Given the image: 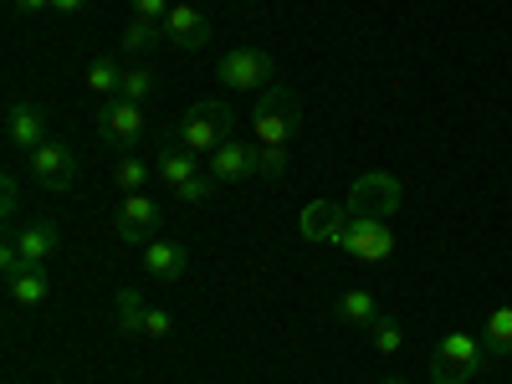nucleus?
Listing matches in <instances>:
<instances>
[{"label": "nucleus", "mask_w": 512, "mask_h": 384, "mask_svg": "<svg viewBox=\"0 0 512 384\" xmlns=\"http://www.w3.org/2000/svg\"><path fill=\"white\" fill-rule=\"evenodd\" d=\"M487 364L482 338H472L466 328L441 333V344L431 349V384H472V374Z\"/></svg>", "instance_id": "3"}, {"label": "nucleus", "mask_w": 512, "mask_h": 384, "mask_svg": "<svg viewBox=\"0 0 512 384\" xmlns=\"http://www.w3.org/2000/svg\"><path fill=\"white\" fill-rule=\"evenodd\" d=\"M216 77L226 82V88H236V93H267L277 82V57L267 47H236V52L221 57Z\"/></svg>", "instance_id": "4"}, {"label": "nucleus", "mask_w": 512, "mask_h": 384, "mask_svg": "<svg viewBox=\"0 0 512 384\" xmlns=\"http://www.w3.org/2000/svg\"><path fill=\"white\" fill-rule=\"evenodd\" d=\"M31 175H36V185H41V190L67 195V190L77 185V159H72V149H67V144L47 139V144H41V149L31 154Z\"/></svg>", "instance_id": "9"}, {"label": "nucleus", "mask_w": 512, "mask_h": 384, "mask_svg": "<svg viewBox=\"0 0 512 384\" xmlns=\"http://www.w3.org/2000/svg\"><path fill=\"white\" fill-rule=\"evenodd\" d=\"M144 323H149V303L139 287H118L113 292V328L123 338H144Z\"/></svg>", "instance_id": "17"}, {"label": "nucleus", "mask_w": 512, "mask_h": 384, "mask_svg": "<svg viewBox=\"0 0 512 384\" xmlns=\"http://www.w3.org/2000/svg\"><path fill=\"white\" fill-rule=\"evenodd\" d=\"M154 88H159V77H154L149 67H128L118 98H128V103H139V108H144V98H154Z\"/></svg>", "instance_id": "24"}, {"label": "nucleus", "mask_w": 512, "mask_h": 384, "mask_svg": "<svg viewBox=\"0 0 512 384\" xmlns=\"http://www.w3.org/2000/svg\"><path fill=\"white\" fill-rule=\"evenodd\" d=\"M210 159V175H216V185H236V180H251L256 175V144H241V139H226Z\"/></svg>", "instance_id": "12"}, {"label": "nucleus", "mask_w": 512, "mask_h": 384, "mask_svg": "<svg viewBox=\"0 0 512 384\" xmlns=\"http://www.w3.org/2000/svg\"><path fill=\"white\" fill-rule=\"evenodd\" d=\"M369 338H374V349H379L384 359H395V354L405 349V328H400L395 318H379V323L369 328Z\"/></svg>", "instance_id": "25"}, {"label": "nucleus", "mask_w": 512, "mask_h": 384, "mask_svg": "<svg viewBox=\"0 0 512 384\" xmlns=\"http://www.w3.org/2000/svg\"><path fill=\"white\" fill-rule=\"evenodd\" d=\"M98 139L108 149H118V154L139 149V139H144V108L128 103V98H108L98 108Z\"/></svg>", "instance_id": "6"}, {"label": "nucleus", "mask_w": 512, "mask_h": 384, "mask_svg": "<svg viewBox=\"0 0 512 384\" xmlns=\"http://www.w3.org/2000/svg\"><path fill=\"white\" fill-rule=\"evenodd\" d=\"M6 144L16 154H36L41 144H47V108L11 103V113H6Z\"/></svg>", "instance_id": "10"}, {"label": "nucleus", "mask_w": 512, "mask_h": 384, "mask_svg": "<svg viewBox=\"0 0 512 384\" xmlns=\"http://www.w3.org/2000/svg\"><path fill=\"white\" fill-rule=\"evenodd\" d=\"M164 41V26L159 21H144V16H134L123 26V52H149V47H159Z\"/></svg>", "instance_id": "23"}, {"label": "nucleus", "mask_w": 512, "mask_h": 384, "mask_svg": "<svg viewBox=\"0 0 512 384\" xmlns=\"http://www.w3.org/2000/svg\"><path fill=\"white\" fill-rule=\"evenodd\" d=\"M144 272L154 282H180L190 272V251L180 241H149L144 246Z\"/></svg>", "instance_id": "13"}, {"label": "nucleus", "mask_w": 512, "mask_h": 384, "mask_svg": "<svg viewBox=\"0 0 512 384\" xmlns=\"http://www.w3.org/2000/svg\"><path fill=\"white\" fill-rule=\"evenodd\" d=\"M88 88H93L98 98H118V88H123V67H118L113 57H93V67H88Z\"/></svg>", "instance_id": "22"}, {"label": "nucleus", "mask_w": 512, "mask_h": 384, "mask_svg": "<svg viewBox=\"0 0 512 384\" xmlns=\"http://www.w3.org/2000/svg\"><path fill=\"white\" fill-rule=\"evenodd\" d=\"M405 190L395 175H384V169H364V175L354 180L349 190V216H374V221H390L395 210H400Z\"/></svg>", "instance_id": "5"}, {"label": "nucleus", "mask_w": 512, "mask_h": 384, "mask_svg": "<svg viewBox=\"0 0 512 384\" xmlns=\"http://www.w3.org/2000/svg\"><path fill=\"white\" fill-rule=\"evenodd\" d=\"M482 349L487 359H512V308H497L482 328Z\"/></svg>", "instance_id": "21"}, {"label": "nucleus", "mask_w": 512, "mask_h": 384, "mask_svg": "<svg viewBox=\"0 0 512 384\" xmlns=\"http://www.w3.org/2000/svg\"><path fill=\"white\" fill-rule=\"evenodd\" d=\"M149 180H154V164L139 159V154H123V159L113 164V185H118L123 195H144Z\"/></svg>", "instance_id": "20"}, {"label": "nucleus", "mask_w": 512, "mask_h": 384, "mask_svg": "<svg viewBox=\"0 0 512 384\" xmlns=\"http://www.w3.org/2000/svg\"><path fill=\"white\" fill-rule=\"evenodd\" d=\"M11 241L21 246L26 267H41V262H47V256L57 251V241H62V236H57V226H52V221H31V226H26V231H16Z\"/></svg>", "instance_id": "18"}, {"label": "nucleus", "mask_w": 512, "mask_h": 384, "mask_svg": "<svg viewBox=\"0 0 512 384\" xmlns=\"http://www.w3.org/2000/svg\"><path fill=\"white\" fill-rule=\"evenodd\" d=\"M297 134H303V103H297L292 88L272 82V88L256 98V108H251V139L262 149H292Z\"/></svg>", "instance_id": "1"}, {"label": "nucleus", "mask_w": 512, "mask_h": 384, "mask_svg": "<svg viewBox=\"0 0 512 384\" xmlns=\"http://www.w3.org/2000/svg\"><path fill=\"white\" fill-rule=\"evenodd\" d=\"M338 246H344L349 256H359V262H390L395 256V231L390 221H374V216H349L344 236H338Z\"/></svg>", "instance_id": "7"}, {"label": "nucleus", "mask_w": 512, "mask_h": 384, "mask_svg": "<svg viewBox=\"0 0 512 384\" xmlns=\"http://www.w3.org/2000/svg\"><path fill=\"white\" fill-rule=\"evenodd\" d=\"M11 11L16 16H41V11H52V0H11Z\"/></svg>", "instance_id": "32"}, {"label": "nucleus", "mask_w": 512, "mask_h": 384, "mask_svg": "<svg viewBox=\"0 0 512 384\" xmlns=\"http://www.w3.org/2000/svg\"><path fill=\"white\" fill-rule=\"evenodd\" d=\"M287 164H292V154H287V149H262V144H256V175L277 180V175H287Z\"/></svg>", "instance_id": "26"}, {"label": "nucleus", "mask_w": 512, "mask_h": 384, "mask_svg": "<svg viewBox=\"0 0 512 384\" xmlns=\"http://www.w3.org/2000/svg\"><path fill=\"white\" fill-rule=\"evenodd\" d=\"M164 36L180 52H200V47H210V21H205V11H195V0H175V11L164 21Z\"/></svg>", "instance_id": "11"}, {"label": "nucleus", "mask_w": 512, "mask_h": 384, "mask_svg": "<svg viewBox=\"0 0 512 384\" xmlns=\"http://www.w3.org/2000/svg\"><path fill=\"white\" fill-rule=\"evenodd\" d=\"M16 210H21V185H16V175H6L0 180V216L16 221Z\"/></svg>", "instance_id": "28"}, {"label": "nucleus", "mask_w": 512, "mask_h": 384, "mask_svg": "<svg viewBox=\"0 0 512 384\" xmlns=\"http://www.w3.org/2000/svg\"><path fill=\"white\" fill-rule=\"evenodd\" d=\"M169 11H175V0H134V16H144V21H169Z\"/></svg>", "instance_id": "29"}, {"label": "nucleus", "mask_w": 512, "mask_h": 384, "mask_svg": "<svg viewBox=\"0 0 512 384\" xmlns=\"http://www.w3.org/2000/svg\"><path fill=\"white\" fill-rule=\"evenodd\" d=\"M169 333H175V318H169L164 308H149V323H144V338H154V344H159V338H169Z\"/></svg>", "instance_id": "30"}, {"label": "nucleus", "mask_w": 512, "mask_h": 384, "mask_svg": "<svg viewBox=\"0 0 512 384\" xmlns=\"http://www.w3.org/2000/svg\"><path fill=\"white\" fill-rule=\"evenodd\" d=\"M175 195H180L185 205H205L210 195H216V175H195V180H190V185H180Z\"/></svg>", "instance_id": "27"}, {"label": "nucleus", "mask_w": 512, "mask_h": 384, "mask_svg": "<svg viewBox=\"0 0 512 384\" xmlns=\"http://www.w3.org/2000/svg\"><path fill=\"white\" fill-rule=\"evenodd\" d=\"M344 226H349V205H328V200H318V205L303 210V236H308V241H333V246H338Z\"/></svg>", "instance_id": "16"}, {"label": "nucleus", "mask_w": 512, "mask_h": 384, "mask_svg": "<svg viewBox=\"0 0 512 384\" xmlns=\"http://www.w3.org/2000/svg\"><path fill=\"white\" fill-rule=\"evenodd\" d=\"M226 139H236V108L226 98H205L175 123V144H185L190 154H216Z\"/></svg>", "instance_id": "2"}, {"label": "nucleus", "mask_w": 512, "mask_h": 384, "mask_svg": "<svg viewBox=\"0 0 512 384\" xmlns=\"http://www.w3.org/2000/svg\"><path fill=\"white\" fill-rule=\"evenodd\" d=\"M200 154H190L185 144H164L159 149V159H154V175H159V185L169 190V195H175L180 185H190L195 175H200V164H195Z\"/></svg>", "instance_id": "14"}, {"label": "nucleus", "mask_w": 512, "mask_h": 384, "mask_svg": "<svg viewBox=\"0 0 512 384\" xmlns=\"http://www.w3.org/2000/svg\"><path fill=\"white\" fill-rule=\"evenodd\" d=\"M333 318L344 323V328H374V323L384 318V308H379V297H374V292H364V287H349V292H338Z\"/></svg>", "instance_id": "15"}, {"label": "nucleus", "mask_w": 512, "mask_h": 384, "mask_svg": "<svg viewBox=\"0 0 512 384\" xmlns=\"http://www.w3.org/2000/svg\"><path fill=\"white\" fill-rule=\"evenodd\" d=\"M6 292H11L16 308H41V303H47V292H52V282H47V272H41V267H26V272H16L6 282Z\"/></svg>", "instance_id": "19"}, {"label": "nucleus", "mask_w": 512, "mask_h": 384, "mask_svg": "<svg viewBox=\"0 0 512 384\" xmlns=\"http://www.w3.org/2000/svg\"><path fill=\"white\" fill-rule=\"evenodd\" d=\"M159 205L149 200V195H123V205L113 210V236L123 241V246H149L154 241V231H159Z\"/></svg>", "instance_id": "8"}, {"label": "nucleus", "mask_w": 512, "mask_h": 384, "mask_svg": "<svg viewBox=\"0 0 512 384\" xmlns=\"http://www.w3.org/2000/svg\"><path fill=\"white\" fill-rule=\"evenodd\" d=\"M93 0H52V16H82Z\"/></svg>", "instance_id": "33"}, {"label": "nucleus", "mask_w": 512, "mask_h": 384, "mask_svg": "<svg viewBox=\"0 0 512 384\" xmlns=\"http://www.w3.org/2000/svg\"><path fill=\"white\" fill-rule=\"evenodd\" d=\"M0 272H6V282H11L16 272H26V256H21V246H16V241L0 246Z\"/></svg>", "instance_id": "31"}, {"label": "nucleus", "mask_w": 512, "mask_h": 384, "mask_svg": "<svg viewBox=\"0 0 512 384\" xmlns=\"http://www.w3.org/2000/svg\"><path fill=\"white\" fill-rule=\"evenodd\" d=\"M379 384H410V379H405V374H384Z\"/></svg>", "instance_id": "34"}]
</instances>
